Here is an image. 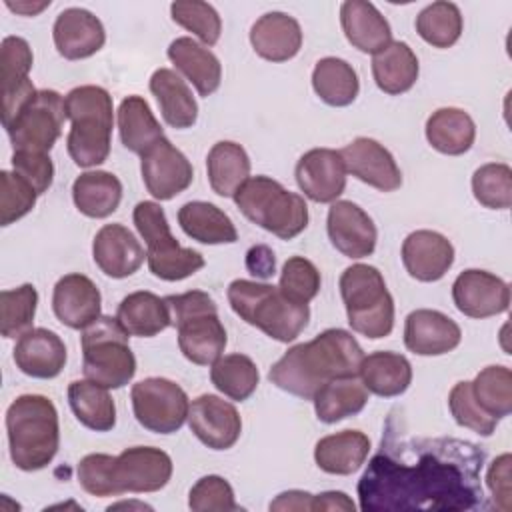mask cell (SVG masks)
I'll return each mask as SVG.
<instances>
[{"label": "cell", "mask_w": 512, "mask_h": 512, "mask_svg": "<svg viewBox=\"0 0 512 512\" xmlns=\"http://www.w3.org/2000/svg\"><path fill=\"white\" fill-rule=\"evenodd\" d=\"M210 380L218 392L230 400H248L260 382V372L254 360L246 354L220 356L210 368Z\"/></svg>", "instance_id": "cell-43"}, {"label": "cell", "mask_w": 512, "mask_h": 512, "mask_svg": "<svg viewBox=\"0 0 512 512\" xmlns=\"http://www.w3.org/2000/svg\"><path fill=\"white\" fill-rule=\"evenodd\" d=\"M476 138V124L472 116L454 106L438 108L426 120L428 144L448 156H460L468 152Z\"/></svg>", "instance_id": "cell-35"}, {"label": "cell", "mask_w": 512, "mask_h": 512, "mask_svg": "<svg viewBox=\"0 0 512 512\" xmlns=\"http://www.w3.org/2000/svg\"><path fill=\"white\" fill-rule=\"evenodd\" d=\"M132 220L146 242L148 268L156 278L178 282L204 268V256L198 250L180 246L172 236L166 214L158 202H138L132 212Z\"/></svg>", "instance_id": "cell-10"}, {"label": "cell", "mask_w": 512, "mask_h": 512, "mask_svg": "<svg viewBox=\"0 0 512 512\" xmlns=\"http://www.w3.org/2000/svg\"><path fill=\"white\" fill-rule=\"evenodd\" d=\"M340 24L346 40L366 54H376L392 42L388 20L372 2L346 0L340 6Z\"/></svg>", "instance_id": "cell-28"}, {"label": "cell", "mask_w": 512, "mask_h": 512, "mask_svg": "<svg viewBox=\"0 0 512 512\" xmlns=\"http://www.w3.org/2000/svg\"><path fill=\"white\" fill-rule=\"evenodd\" d=\"M340 156L348 174L380 192H394L402 186V172L394 156L374 138H354L340 150Z\"/></svg>", "instance_id": "cell-20"}, {"label": "cell", "mask_w": 512, "mask_h": 512, "mask_svg": "<svg viewBox=\"0 0 512 512\" xmlns=\"http://www.w3.org/2000/svg\"><path fill=\"white\" fill-rule=\"evenodd\" d=\"M130 400L138 424L154 434H172L188 418V394L168 378L152 376L136 382Z\"/></svg>", "instance_id": "cell-12"}, {"label": "cell", "mask_w": 512, "mask_h": 512, "mask_svg": "<svg viewBox=\"0 0 512 512\" xmlns=\"http://www.w3.org/2000/svg\"><path fill=\"white\" fill-rule=\"evenodd\" d=\"M128 338L116 316H100L86 326L80 336L84 376L108 390L126 386L136 374V356Z\"/></svg>", "instance_id": "cell-9"}, {"label": "cell", "mask_w": 512, "mask_h": 512, "mask_svg": "<svg viewBox=\"0 0 512 512\" xmlns=\"http://www.w3.org/2000/svg\"><path fill=\"white\" fill-rule=\"evenodd\" d=\"M12 168L18 176H22L26 182L32 184L38 196L44 194L54 182V164L48 154L14 150Z\"/></svg>", "instance_id": "cell-54"}, {"label": "cell", "mask_w": 512, "mask_h": 512, "mask_svg": "<svg viewBox=\"0 0 512 512\" xmlns=\"http://www.w3.org/2000/svg\"><path fill=\"white\" fill-rule=\"evenodd\" d=\"M246 268L250 270V274H254L258 278H270L276 268L274 252L264 244L252 246L246 254Z\"/></svg>", "instance_id": "cell-56"}, {"label": "cell", "mask_w": 512, "mask_h": 512, "mask_svg": "<svg viewBox=\"0 0 512 512\" xmlns=\"http://www.w3.org/2000/svg\"><path fill=\"white\" fill-rule=\"evenodd\" d=\"M452 300L468 318H490L508 310L510 286L492 272L468 268L456 276Z\"/></svg>", "instance_id": "cell-16"}, {"label": "cell", "mask_w": 512, "mask_h": 512, "mask_svg": "<svg viewBox=\"0 0 512 512\" xmlns=\"http://www.w3.org/2000/svg\"><path fill=\"white\" fill-rule=\"evenodd\" d=\"M240 212L280 240H292L308 226V206L296 192L270 176H250L234 194Z\"/></svg>", "instance_id": "cell-7"}, {"label": "cell", "mask_w": 512, "mask_h": 512, "mask_svg": "<svg viewBox=\"0 0 512 512\" xmlns=\"http://www.w3.org/2000/svg\"><path fill=\"white\" fill-rule=\"evenodd\" d=\"M140 158L144 186L156 200H172L194 180L190 160L166 136L150 146Z\"/></svg>", "instance_id": "cell-14"}, {"label": "cell", "mask_w": 512, "mask_h": 512, "mask_svg": "<svg viewBox=\"0 0 512 512\" xmlns=\"http://www.w3.org/2000/svg\"><path fill=\"white\" fill-rule=\"evenodd\" d=\"M10 458L16 468L34 472L46 468L58 452L60 424L50 398L22 394L6 410Z\"/></svg>", "instance_id": "cell-3"}, {"label": "cell", "mask_w": 512, "mask_h": 512, "mask_svg": "<svg viewBox=\"0 0 512 512\" xmlns=\"http://www.w3.org/2000/svg\"><path fill=\"white\" fill-rule=\"evenodd\" d=\"M312 496L304 490H288L276 496L274 502H270V510H300V512H312Z\"/></svg>", "instance_id": "cell-58"}, {"label": "cell", "mask_w": 512, "mask_h": 512, "mask_svg": "<svg viewBox=\"0 0 512 512\" xmlns=\"http://www.w3.org/2000/svg\"><path fill=\"white\" fill-rule=\"evenodd\" d=\"M474 198L490 210H508L512 206V170L504 162H488L476 168L472 176Z\"/></svg>", "instance_id": "cell-47"}, {"label": "cell", "mask_w": 512, "mask_h": 512, "mask_svg": "<svg viewBox=\"0 0 512 512\" xmlns=\"http://www.w3.org/2000/svg\"><path fill=\"white\" fill-rule=\"evenodd\" d=\"M166 302L184 358L198 366H212L228 342L212 296L202 290H190L166 296Z\"/></svg>", "instance_id": "cell-6"}, {"label": "cell", "mask_w": 512, "mask_h": 512, "mask_svg": "<svg viewBox=\"0 0 512 512\" xmlns=\"http://www.w3.org/2000/svg\"><path fill=\"white\" fill-rule=\"evenodd\" d=\"M462 340L460 326L440 310L418 308L406 316L404 344L418 356H442Z\"/></svg>", "instance_id": "cell-21"}, {"label": "cell", "mask_w": 512, "mask_h": 512, "mask_svg": "<svg viewBox=\"0 0 512 512\" xmlns=\"http://www.w3.org/2000/svg\"><path fill=\"white\" fill-rule=\"evenodd\" d=\"M172 458L154 446H132L114 456L112 488L114 496L126 492H158L172 478Z\"/></svg>", "instance_id": "cell-13"}, {"label": "cell", "mask_w": 512, "mask_h": 512, "mask_svg": "<svg viewBox=\"0 0 512 512\" xmlns=\"http://www.w3.org/2000/svg\"><path fill=\"white\" fill-rule=\"evenodd\" d=\"M172 20L198 36L206 46H214L222 34V20L212 4L202 0H178L170 4Z\"/></svg>", "instance_id": "cell-48"}, {"label": "cell", "mask_w": 512, "mask_h": 512, "mask_svg": "<svg viewBox=\"0 0 512 512\" xmlns=\"http://www.w3.org/2000/svg\"><path fill=\"white\" fill-rule=\"evenodd\" d=\"M206 172L210 188L218 196L234 198L240 186L250 178V158L240 144L220 140L206 156Z\"/></svg>", "instance_id": "cell-37"}, {"label": "cell", "mask_w": 512, "mask_h": 512, "mask_svg": "<svg viewBox=\"0 0 512 512\" xmlns=\"http://www.w3.org/2000/svg\"><path fill=\"white\" fill-rule=\"evenodd\" d=\"M484 450L468 440L402 434L388 418L358 498L364 512L474 510L482 506Z\"/></svg>", "instance_id": "cell-1"}, {"label": "cell", "mask_w": 512, "mask_h": 512, "mask_svg": "<svg viewBox=\"0 0 512 512\" xmlns=\"http://www.w3.org/2000/svg\"><path fill=\"white\" fill-rule=\"evenodd\" d=\"M116 508H140V510H152L148 504H142V502H118V504L108 506V510H116Z\"/></svg>", "instance_id": "cell-60"}, {"label": "cell", "mask_w": 512, "mask_h": 512, "mask_svg": "<svg viewBox=\"0 0 512 512\" xmlns=\"http://www.w3.org/2000/svg\"><path fill=\"white\" fill-rule=\"evenodd\" d=\"M232 310L250 326L278 342L296 340L308 326V304H296L286 298L278 286L256 280H232L228 286Z\"/></svg>", "instance_id": "cell-5"}, {"label": "cell", "mask_w": 512, "mask_h": 512, "mask_svg": "<svg viewBox=\"0 0 512 512\" xmlns=\"http://www.w3.org/2000/svg\"><path fill=\"white\" fill-rule=\"evenodd\" d=\"M150 92L154 94L162 118L168 126L184 130L196 124L198 104L188 84L170 68H158L150 76Z\"/></svg>", "instance_id": "cell-31"}, {"label": "cell", "mask_w": 512, "mask_h": 512, "mask_svg": "<svg viewBox=\"0 0 512 512\" xmlns=\"http://www.w3.org/2000/svg\"><path fill=\"white\" fill-rule=\"evenodd\" d=\"M52 308L64 326L84 330L102 316V296L98 286L88 276L72 272L56 282L52 292Z\"/></svg>", "instance_id": "cell-22"}, {"label": "cell", "mask_w": 512, "mask_h": 512, "mask_svg": "<svg viewBox=\"0 0 512 512\" xmlns=\"http://www.w3.org/2000/svg\"><path fill=\"white\" fill-rule=\"evenodd\" d=\"M30 44L20 36H6L0 46L2 70V124L6 126L34 96L36 88L28 74L32 70Z\"/></svg>", "instance_id": "cell-17"}, {"label": "cell", "mask_w": 512, "mask_h": 512, "mask_svg": "<svg viewBox=\"0 0 512 512\" xmlns=\"http://www.w3.org/2000/svg\"><path fill=\"white\" fill-rule=\"evenodd\" d=\"M462 12L454 2H432L416 16L418 36L434 48H450L462 34Z\"/></svg>", "instance_id": "cell-44"}, {"label": "cell", "mask_w": 512, "mask_h": 512, "mask_svg": "<svg viewBox=\"0 0 512 512\" xmlns=\"http://www.w3.org/2000/svg\"><path fill=\"white\" fill-rule=\"evenodd\" d=\"M166 54L176 70H180L188 82H192L200 96H210L218 90L222 82V66L216 54L204 44L192 40L190 36H180L170 42Z\"/></svg>", "instance_id": "cell-29"}, {"label": "cell", "mask_w": 512, "mask_h": 512, "mask_svg": "<svg viewBox=\"0 0 512 512\" xmlns=\"http://www.w3.org/2000/svg\"><path fill=\"white\" fill-rule=\"evenodd\" d=\"M476 402L486 414L500 420L512 412V372L506 366L494 364L482 368L470 382Z\"/></svg>", "instance_id": "cell-45"}, {"label": "cell", "mask_w": 512, "mask_h": 512, "mask_svg": "<svg viewBox=\"0 0 512 512\" xmlns=\"http://www.w3.org/2000/svg\"><path fill=\"white\" fill-rule=\"evenodd\" d=\"M66 120L64 98L56 90H38L36 96L4 126L14 150L48 154L62 134Z\"/></svg>", "instance_id": "cell-11"}, {"label": "cell", "mask_w": 512, "mask_h": 512, "mask_svg": "<svg viewBox=\"0 0 512 512\" xmlns=\"http://www.w3.org/2000/svg\"><path fill=\"white\" fill-rule=\"evenodd\" d=\"M250 44L260 58L286 62L302 48V28L298 20L286 12H268L252 24Z\"/></svg>", "instance_id": "cell-27"}, {"label": "cell", "mask_w": 512, "mask_h": 512, "mask_svg": "<svg viewBox=\"0 0 512 512\" xmlns=\"http://www.w3.org/2000/svg\"><path fill=\"white\" fill-rule=\"evenodd\" d=\"M418 58L414 50L400 40H392L372 58V76L376 86L390 94L398 96L408 92L418 80Z\"/></svg>", "instance_id": "cell-33"}, {"label": "cell", "mask_w": 512, "mask_h": 512, "mask_svg": "<svg viewBox=\"0 0 512 512\" xmlns=\"http://www.w3.org/2000/svg\"><path fill=\"white\" fill-rule=\"evenodd\" d=\"M318 510H338V512H354L356 504L348 498V494L340 490H328L312 496V512Z\"/></svg>", "instance_id": "cell-57"}, {"label": "cell", "mask_w": 512, "mask_h": 512, "mask_svg": "<svg viewBox=\"0 0 512 512\" xmlns=\"http://www.w3.org/2000/svg\"><path fill=\"white\" fill-rule=\"evenodd\" d=\"M402 264L412 278L436 282L454 264V246L434 230L410 232L402 242Z\"/></svg>", "instance_id": "cell-24"}, {"label": "cell", "mask_w": 512, "mask_h": 512, "mask_svg": "<svg viewBox=\"0 0 512 512\" xmlns=\"http://www.w3.org/2000/svg\"><path fill=\"white\" fill-rule=\"evenodd\" d=\"M510 454L498 456L486 474V484L494 496L496 508L508 512L510 510Z\"/></svg>", "instance_id": "cell-55"}, {"label": "cell", "mask_w": 512, "mask_h": 512, "mask_svg": "<svg viewBox=\"0 0 512 512\" xmlns=\"http://www.w3.org/2000/svg\"><path fill=\"white\" fill-rule=\"evenodd\" d=\"M312 402L320 422L336 424L362 412V408L368 404V390L358 376L334 378L314 394Z\"/></svg>", "instance_id": "cell-39"}, {"label": "cell", "mask_w": 512, "mask_h": 512, "mask_svg": "<svg viewBox=\"0 0 512 512\" xmlns=\"http://www.w3.org/2000/svg\"><path fill=\"white\" fill-rule=\"evenodd\" d=\"M52 38L62 58L82 60L90 58L104 46L106 32L100 18L90 10L66 8L56 16Z\"/></svg>", "instance_id": "cell-23"}, {"label": "cell", "mask_w": 512, "mask_h": 512, "mask_svg": "<svg viewBox=\"0 0 512 512\" xmlns=\"http://www.w3.org/2000/svg\"><path fill=\"white\" fill-rule=\"evenodd\" d=\"M116 318L130 336L152 338L172 324L166 298L148 290L128 294L116 310Z\"/></svg>", "instance_id": "cell-34"}, {"label": "cell", "mask_w": 512, "mask_h": 512, "mask_svg": "<svg viewBox=\"0 0 512 512\" xmlns=\"http://www.w3.org/2000/svg\"><path fill=\"white\" fill-rule=\"evenodd\" d=\"M64 104L66 118L72 124L66 136V148L74 164L90 168L106 162L114 124L110 92L94 84L76 86L66 94Z\"/></svg>", "instance_id": "cell-4"}, {"label": "cell", "mask_w": 512, "mask_h": 512, "mask_svg": "<svg viewBox=\"0 0 512 512\" xmlns=\"http://www.w3.org/2000/svg\"><path fill=\"white\" fill-rule=\"evenodd\" d=\"M178 224L186 236L202 244H234L238 240L230 216L210 202H186L178 210Z\"/></svg>", "instance_id": "cell-36"}, {"label": "cell", "mask_w": 512, "mask_h": 512, "mask_svg": "<svg viewBox=\"0 0 512 512\" xmlns=\"http://www.w3.org/2000/svg\"><path fill=\"white\" fill-rule=\"evenodd\" d=\"M370 454V438L360 430H342L320 438L314 446L316 466L326 474L348 476L356 472Z\"/></svg>", "instance_id": "cell-30"}, {"label": "cell", "mask_w": 512, "mask_h": 512, "mask_svg": "<svg viewBox=\"0 0 512 512\" xmlns=\"http://www.w3.org/2000/svg\"><path fill=\"white\" fill-rule=\"evenodd\" d=\"M188 506L194 512H230L240 506L234 500V490L230 482L222 476L208 474L202 476L188 492Z\"/></svg>", "instance_id": "cell-52"}, {"label": "cell", "mask_w": 512, "mask_h": 512, "mask_svg": "<svg viewBox=\"0 0 512 512\" xmlns=\"http://www.w3.org/2000/svg\"><path fill=\"white\" fill-rule=\"evenodd\" d=\"M38 306V292L32 284H22L0 292V332L4 338L22 336L32 328Z\"/></svg>", "instance_id": "cell-46"}, {"label": "cell", "mask_w": 512, "mask_h": 512, "mask_svg": "<svg viewBox=\"0 0 512 512\" xmlns=\"http://www.w3.org/2000/svg\"><path fill=\"white\" fill-rule=\"evenodd\" d=\"M340 296L354 332L378 340L394 328V300L384 276L370 264H352L340 276Z\"/></svg>", "instance_id": "cell-8"}, {"label": "cell", "mask_w": 512, "mask_h": 512, "mask_svg": "<svg viewBox=\"0 0 512 512\" xmlns=\"http://www.w3.org/2000/svg\"><path fill=\"white\" fill-rule=\"evenodd\" d=\"M326 230L332 246L346 258H366L376 248L378 230L372 218L350 200L332 202L326 218Z\"/></svg>", "instance_id": "cell-19"}, {"label": "cell", "mask_w": 512, "mask_h": 512, "mask_svg": "<svg viewBox=\"0 0 512 512\" xmlns=\"http://www.w3.org/2000/svg\"><path fill=\"white\" fill-rule=\"evenodd\" d=\"M320 284H322L320 272L314 266V262H310L308 258L292 256L284 262L278 288L292 302L308 304L320 292Z\"/></svg>", "instance_id": "cell-49"}, {"label": "cell", "mask_w": 512, "mask_h": 512, "mask_svg": "<svg viewBox=\"0 0 512 512\" xmlns=\"http://www.w3.org/2000/svg\"><path fill=\"white\" fill-rule=\"evenodd\" d=\"M346 174L340 150L332 148H312L304 152L294 170L298 188L318 204L336 202L340 198L346 188Z\"/></svg>", "instance_id": "cell-18"}, {"label": "cell", "mask_w": 512, "mask_h": 512, "mask_svg": "<svg viewBox=\"0 0 512 512\" xmlns=\"http://www.w3.org/2000/svg\"><path fill=\"white\" fill-rule=\"evenodd\" d=\"M358 376L368 392L382 398H394L408 390L412 382V364L398 352L378 350L362 358Z\"/></svg>", "instance_id": "cell-32"}, {"label": "cell", "mask_w": 512, "mask_h": 512, "mask_svg": "<svg viewBox=\"0 0 512 512\" xmlns=\"http://www.w3.org/2000/svg\"><path fill=\"white\" fill-rule=\"evenodd\" d=\"M68 402L78 422L94 432H108L116 426V404L108 388L92 380H74L68 386Z\"/></svg>", "instance_id": "cell-40"}, {"label": "cell", "mask_w": 512, "mask_h": 512, "mask_svg": "<svg viewBox=\"0 0 512 512\" xmlns=\"http://www.w3.org/2000/svg\"><path fill=\"white\" fill-rule=\"evenodd\" d=\"M72 200L80 214L88 218H106L120 206L122 182L106 170L84 172L72 184Z\"/></svg>", "instance_id": "cell-38"}, {"label": "cell", "mask_w": 512, "mask_h": 512, "mask_svg": "<svg viewBox=\"0 0 512 512\" xmlns=\"http://www.w3.org/2000/svg\"><path fill=\"white\" fill-rule=\"evenodd\" d=\"M38 192L16 172H0V224L10 226L12 222L26 216L36 204Z\"/></svg>", "instance_id": "cell-51"}, {"label": "cell", "mask_w": 512, "mask_h": 512, "mask_svg": "<svg viewBox=\"0 0 512 512\" xmlns=\"http://www.w3.org/2000/svg\"><path fill=\"white\" fill-rule=\"evenodd\" d=\"M6 6L12 10V12H16V14H22V16H34V14H38V12H42L44 8H48L50 6V2H40V4H30V2H6Z\"/></svg>", "instance_id": "cell-59"}, {"label": "cell", "mask_w": 512, "mask_h": 512, "mask_svg": "<svg viewBox=\"0 0 512 512\" xmlns=\"http://www.w3.org/2000/svg\"><path fill=\"white\" fill-rule=\"evenodd\" d=\"M448 406L458 426L468 428L480 436H490L496 430L498 420L482 410L472 394V386L468 380L456 382L448 394Z\"/></svg>", "instance_id": "cell-50"}, {"label": "cell", "mask_w": 512, "mask_h": 512, "mask_svg": "<svg viewBox=\"0 0 512 512\" xmlns=\"http://www.w3.org/2000/svg\"><path fill=\"white\" fill-rule=\"evenodd\" d=\"M92 258L106 276L120 280L142 266L146 252L126 226L106 224L94 236Z\"/></svg>", "instance_id": "cell-25"}, {"label": "cell", "mask_w": 512, "mask_h": 512, "mask_svg": "<svg viewBox=\"0 0 512 512\" xmlns=\"http://www.w3.org/2000/svg\"><path fill=\"white\" fill-rule=\"evenodd\" d=\"M186 420L192 434L212 450L232 448L242 434V418L236 406L214 394L194 398Z\"/></svg>", "instance_id": "cell-15"}, {"label": "cell", "mask_w": 512, "mask_h": 512, "mask_svg": "<svg viewBox=\"0 0 512 512\" xmlns=\"http://www.w3.org/2000/svg\"><path fill=\"white\" fill-rule=\"evenodd\" d=\"M112 464H114V456L110 454H100V452L86 454L78 462V482L82 490L98 498L114 496Z\"/></svg>", "instance_id": "cell-53"}, {"label": "cell", "mask_w": 512, "mask_h": 512, "mask_svg": "<svg viewBox=\"0 0 512 512\" xmlns=\"http://www.w3.org/2000/svg\"><path fill=\"white\" fill-rule=\"evenodd\" d=\"M364 352L356 338L342 328H328L310 342L296 344L276 360L268 380L280 390L304 400L334 378L358 376Z\"/></svg>", "instance_id": "cell-2"}, {"label": "cell", "mask_w": 512, "mask_h": 512, "mask_svg": "<svg viewBox=\"0 0 512 512\" xmlns=\"http://www.w3.org/2000/svg\"><path fill=\"white\" fill-rule=\"evenodd\" d=\"M312 88L322 102L342 108L356 100L360 82L352 64L336 56H326L312 70Z\"/></svg>", "instance_id": "cell-42"}, {"label": "cell", "mask_w": 512, "mask_h": 512, "mask_svg": "<svg viewBox=\"0 0 512 512\" xmlns=\"http://www.w3.org/2000/svg\"><path fill=\"white\" fill-rule=\"evenodd\" d=\"M66 346L62 338L48 328H30L14 346V362L26 376L50 380L56 378L66 364Z\"/></svg>", "instance_id": "cell-26"}, {"label": "cell", "mask_w": 512, "mask_h": 512, "mask_svg": "<svg viewBox=\"0 0 512 512\" xmlns=\"http://www.w3.org/2000/svg\"><path fill=\"white\" fill-rule=\"evenodd\" d=\"M118 132L126 150L144 154L162 136V126L142 96H126L118 106Z\"/></svg>", "instance_id": "cell-41"}]
</instances>
